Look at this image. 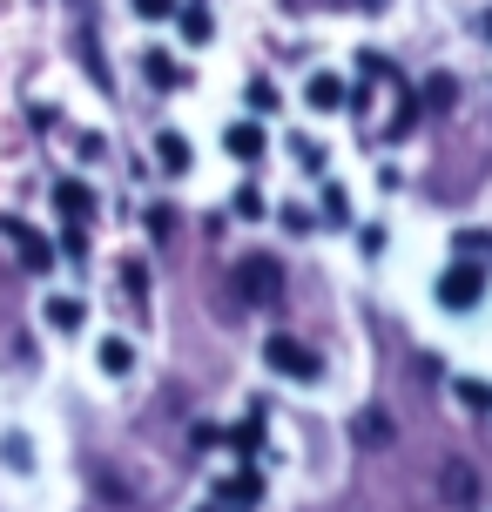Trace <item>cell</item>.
Segmentation results:
<instances>
[{
    "mask_svg": "<svg viewBox=\"0 0 492 512\" xmlns=\"http://www.w3.org/2000/svg\"><path fill=\"white\" fill-rule=\"evenodd\" d=\"M216 499H223V512H250L263 499V479H257V472H236V479H223Z\"/></svg>",
    "mask_w": 492,
    "mask_h": 512,
    "instance_id": "obj_6",
    "label": "cell"
},
{
    "mask_svg": "<svg viewBox=\"0 0 492 512\" xmlns=\"http://www.w3.org/2000/svg\"><path fill=\"white\" fill-rule=\"evenodd\" d=\"M122 283H129L135 297H142V290H149V263H135V256H129V263H122Z\"/></svg>",
    "mask_w": 492,
    "mask_h": 512,
    "instance_id": "obj_23",
    "label": "cell"
},
{
    "mask_svg": "<svg viewBox=\"0 0 492 512\" xmlns=\"http://www.w3.org/2000/svg\"><path fill=\"white\" fill-rule=\"evenodd\" d=\"M304 102H311L317 115H331V108H344V102H351V88H344L337 75H311V88H304Z\"/></svg>",
    "mask_w": 492,
    "mask_h": 512,
    "instance_id": "obj_8",
    "label": "cell"
},
{
    "mask_svg": "<svg viewBox=\"0 0 492 512\" xmlns=\"http://www.w3.org/2000/svg\"><path fill=\"white\" fill-rule=\"evenodd\" d=\"M54 209H61L68 223H88V216H95V189H88V182H54Z\"/></svg>",
    "mask_w": 492,
    "mask_h": 512,
    "instance_id": "obj_5",
    "label": "cell"
},
{
    "mask_svg": "<svg viewBox=\"0 0 492 512\" xmlns=\"http://www.w3.org/2000/svg\"><path fill=\"white\" fill-rule=\"evenodd\" d=\"M263 364H270L277 378H304V384H311L317 371H324V364H317V351H304V344H297L290 331H277L270 344H263Z\"/></svg>",
    "mask_w": 492,
    "mask_h": 512,
    "instance_id": "obj_2",
    "label": "cell"
},
{
    "mask_svg": "<svg viewBox=\"0 0 492 512\" xmlns=\"http://www.w3.org/2000/svg\"><path fill=\"white\" fill-rule=\"evenodd\" d=\"M142 21H176V0H135Z\"/></svg>",
    "mask_w": 492,
    "mask_h": 512,
    "instance_id": "obj_22",
    "label": "cell"
},
{
    "mask_svg": "<svg viewBox=\"0 0 492 512\" xmlns=\"http://www.w3.org/2000/svg\"><path fill=\"white\" fill-rule=\"evenodd\" d=\"M95 358H102V371H108V378H129V371H135L129 337H102V351H95Z\"/></svg>",
    "mask_w": 492,
    "mask_h": 512,
    "instance_id": "obj_10",
    "label": "cell"
},
{
    "mask_svg": "<svg viewBox=\"0 0 492 512\" xmlns=\"http://www.w3.org/2000/svg\"><path fill=\"white\" fill-rule=\"evenodd\" d=\"M236 216H243V223H257V216H263V196H257V189H250V182L236 189Z\"/></svg>",
    "mask_w": 492,
    "mask_h": 512,
    "instance_id": "obj_20",
    "label": "cell"
},
{
    "mask_svg": "<svg viewBox=\"0 0 492 512\" xmlns=\"http://www.w3.org/2000/svg\"><path fill=\"white\" fill-rule=\"evenodd\" d=\"M358 438H364V445H385V438H391V425L378 418V411H364V418H358Z\"/></svg>",
    "mask_w": 492,
    "mask_h": 512,
    "instance_id": "obj_18",
    "label": "cell"
},
{
    "mask_svg": "<svg viewBox=\"0 0 492 512\" xmlns=\"http://www.w3.org/2000/svg\"><path fill=\"white\" fill-rule=\"evenodd\" d=\"M156 162L169 169V176H182V169H189V142H182L176 128H162V135H156Z\"/></svg>",
    "mask_w": 492,
    "mask_h": 512,
    "instance_id": "obj_12",
    "label": "cell"
},
{
    "mask_svg": "<svg viewBox=\"0 0 492 512\" xmlns=\"http://www.w3.org/2000/svg\"><path fill=\"white\" fill-rule=\"evenodd\" d=\"M324 216H337V223H351V196H344L337 182H331V189H324Z\"/></svg>",
    "mask_w": 492,
    "mask_h": 512,
    "instance_id": "obj_21",
    "label": "cell"
},
{
    "mask_svg": "<svg viewBox=\"0 0 492 512\" xmlns=\"http://www.w3.org/2000/svg\"><path fill=\"white\" fill-rule=\"evenodd\" d=\"M459 102V88H452V75H432L425 88H418V108H452Z\"/></svg>",
    "mask_w": 492,
    "mask_h": 512,
    "instance_id": "obj_15",
    "label": "cell"
},
{
    "mask_svg": "<svg viewBox=\"0 0 492 512\" xmlns=\"http://www.w3.org/2000/svg\"><path fill=\"white\" fill-rule=\"evenodd\" d=\"M236 290H243V304H257V310H270L277 297H284V263L277 256H243L236 263Z\"/></svg>",
    "mask_w": 492,
    "mask_h": 512,
    "instance_id": "obj_1",
    "label": "cell"
},
{
    "mask_svg": "<svg viewBox=\"0 0 492 512\" xmlns=\"http://www.w3.org/2000/svg\"><path fill=\"white\" fill-rule=\"evenodd\" d=\"M459 398H466L472 411H492V384H479V378H466L459 384Z\"/></svg>",
    "mask_w": 492,
    "mask_h": 512,
    "instance_id": "obj_19",
    "label": "cell"
},
{
    "mask_svg": "<svg viewBox=\"0 0 492 512\" xmlns=\"http://www.w3.org/2000/svg\"><path fill=\"white\" fill-rule=\"evenodd\" d=\"M61 256H75V263L88 256V236H81V223H68V236H61Z\"/></svg>",
    "mask_w": 492,
    "mask_h": 512,
    "instance_id": "obj_24",
    "label": "cell"
},
{
    "mask_svg": "<svg viewBox=\"0 0 492 512\" xmlns=\"http://www.w3.org/2000/svg\"><path fill=\"white\" fill-rule=\"evenodd\" d=\"M479 297H486V270H479V263H452V270L439 277V304L445 310H472Z\"/></svg>",
    "mask_w": 492,
    "mask_h": 512,
    "instance_id": "obj_4",
    "label": "cell"
},
{
    "mask_svg": "<svg viewBox=\"0 0 492 512\" xmlns=\"http://www.w3.org/2000/svg\"><path fill=\"white\" fill-rule=\"evenodd\" d=\"M412 122H418V95L398 81V102H391V122H385V135H412Z\"/></svg>",
    "mask_w": 492,
    "mask_h": 512,
    "instance_id": "obj_14",
    "label": "cell"
},
{
    "mask_svg": "<svg viewBox=\"0 0 492 512\" xmlns=\"http://www.w3.org/2000/svg\"><path fill=\"white\" fill-rule=\"evenodd\" d=\"M250 108H277V88L270 81H250Z\"/></svg>",
    "mask_w": 492,
    "mask_h": 512,
    "instance_id": "obj_25",
    "label": "cell"
},
{
    "mask_svg": "<svg viewBox=\"0 0 492 512\" xmlns=\"http://www.w3.org/2000/svg\"><path fill=\"white\" fill-rule=\"evenodd\" d=\"M358 7H371V14H378V7H385V0H358Z\"/></svg>",
    "mask_w": 492,
    "mask_h": 512,
    "instance_id": "obj_27",
    "label": "cell"
},
{
    "mask_svg": "<svg viewBox=\"0 0 492 512\" xmlns=\"http://www.w3.org/2000/svg\"><path fill=\"white\" fill-rule=\"evenodd\" d=\"M479 27H486V41H492V14H479Z\"/></svg>",
    "mask_w": 492,
    "mask_h": 512,
    "instance_id": "obj_26",
    "label": "cell"
},
{
    "mask_svg": "<svg viewBox=\"0 0 492 512\" xmlns=\"http://www.w3.org/2000/svg\"><path fill=\"white\" fill-rule=\"evenodd\" d=\"M176 21H182V34H189L196 48L209 41V14H203V7H176Z\"/></svg>",
    "mask_w": 492,
    "mask_h": 512,
    "instance_id": "obj_16",
    "label": "cell"
},
{
    "mask_svg": "<svg viewBox=\"0 0 492 512\" xmlns=\"http://www.w3.org/2000/svg\"><path fill=\"white\" fill-rule=\"evenodd\" d=\"M48 324L54 331H81L88 324V304L81 297H48Z\"/></svg>",
    "mask_w": 492,
    "mask_h": 512,
    "instance_id": "obj_13",
    "label": "cell"
},
{
    "mask_svg": "<svg viewBox=\"0 0 492 512\" xmlns=\"http://www.w3.org/2000/svg\"><path fill=\"white\" fill-rule=\"evenodd\" d=\"M223 149H230L236 162H257V155H263V128L257 122H230V128H223Z\"/></svg>",
    "mask_w": 492,
    "mask_h": 512,
    "instance_id": "obj_7",
    "label": "cell"
},
{
    "mask_svg": "<svg viewBox=\"0 0 492 512\" xmlns=\"http://www.w3.org/2000/svg\"><path fill=\"white\" fill-rule=\"evenodd\" d=\"M0 236L14 243V256H21V270H34V277H41V270L54 263V243H48L41 230H27L21 216H0Z\"/></svg>",
    "mask_w": 492,
    "mask_h": 512,
    "instance_id": "obj_3",
    "label": "cell"
},
{
    "mask_svg": "<svg viewBox=\"0 0 492 512\" xmlns=\"http://www.w3.org/2000/svg\"><path fill=\"white\" fill-rule=\"evenodd\" d=\"M142 75H149V88H162V95H169V88H182V68H176V54H142Z\"/></svg>",
    "mask_w": 492,
    "mask_h": 512,
    "instance_id": "obj_9",
    "label": "cell"
},
{
    "mask_svg": "<svg viewBox=\"0 0 492 512\" xmlns=\"http://www.w3.org/2000/svg\"><path fill=\"white\" fill-rule=\"evenodd\" d=\"M284 230H290V236H311V230H317V216H311L304 203H284Z\"/></svg>",
    "mask_w": 492,
    "mask_h": 512,
    "instance_id": "obj_17",
    "label": "cell"
},
{
    "mask_svg": "<svg viewBox=\"0 0 492 512\" xmlns=\"http://www.w3.org/2000/svg\"><path fill=\"white\" fill-rule=\"evenodd\" d=\"M257 445H263V411H250L243 425H230V452L236 459H257Z\"/></svg>",
    "mask_w": 492,
    "mask_h": 512,
    "instance_id": "obj_11",
    "label": "cell"
}]
</instances>
